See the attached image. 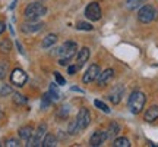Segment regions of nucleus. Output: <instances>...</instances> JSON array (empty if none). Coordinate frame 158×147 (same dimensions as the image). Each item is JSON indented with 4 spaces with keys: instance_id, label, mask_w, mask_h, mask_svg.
<instances>
[{
    "instance_id": "obj_1",
    "label": "nucleus",
    "mask_w": 158,
    "mask_h": 147,
    "mask_svg": "<svg viewBox=\"0 0 158 147\" xmlns=\"http://www.w3.org/2000/svg\"><path fill=\"white\" fill-rule=\"evenodd\" d=\"M145 103H147V97L145 94L142 93V91H133L132 94H130L129 100H127V106H129V110L132 113H138L142 112V109L145 106Z\"/></svg>"
},
{
    "instance_id": "obj_2",
    "label": "nucleus",
    "mask_w": 158,
    "mask_h": 147,
    "mask_svg": "<svg viewBox=\"0 0 158 147\" xmlns=\"http://www.w3.org/2000/svg\"><path fill=\"white\" fill-rule=\"evenodd\" d=\"M76 50H78V46H76V43H73V41H66V43H64V44L59 49V55H60L59 63H60L62 66H66V65H68V62L72 59V56L76 53Z\"/></svg>"
},
{
    "instance_id": "obj_3",
    "label": "nucleus",
    "mask_w": 158,
    "mask_h": 147,
    "mask_svg": "<svg viewBox=\"0 0 158 147\" xmlns=\"http://www.w3.org/2000/svg\"><path fill=\"white\" fill-rule=\"evenodd\" d=\"M47 9H45L44 5H41V3H29L27 6V9H25V18L28 19V21H37L38 18L44 16Z\"/></svg>"
},
{
    "instance_id": "obj_4",
    "label": "nucleus",
    "mask_w": 158,
    "mask_h": 147,
    "mask_svg": "<svg viewBox=\"0 0 158 147\" xmlns=\"http://www.w3.org/2000/svg\"><path fill=\"white\" fill-rule=\"evenodd\" d=\"M155 18H157V11H155V7L151 5L142 6L141 9H139V12H138V19H139L142 24L152 22Z\"/></svg>"
},
{
    "instance_id": "obj_5",
    "label": "nucleus",
    "mask_w": 158,
    "mask_h": 147,
    "mask_svg": "<svg viewBox=\"0 0 158 147\" xmlns=\"http://www.w3.org/2000/svg\"><path fill=\"white\" fill-rule=\"evenodd\" d=\"M47 130V125L41 124L37 128V131H34V134L27 140V146L28 147H37V146H43V140H44V132Z\"/></svg>"
},
{
    "instance_id": "obj_6",
    "label": "nucleus",
    "mask_w": 158,
    "mask_h": 147,
    "mask_svg": "<svg viewBox=\"0 0 158 147\" xmlns=\"http://www.w3.org/2000/svg\"><path fill=\"white\" fill-rule=\"evenodd\" d=\"M75 121H76V125H78L79 132H81V131H84L85 128L91 124V113H89V110H88L86 108H82L78 112Z\"/></svg>"
},
{
    "instance_id": "obj_7",
    "label": "nucleus",
    "mask_w": 158,
    "mask_h": 147,
    "mask_svg": "<svg viewBox=\"0 0 158 147\" xmlns=\"http://www.w3.org/2000/svg\"><path fill=\"white\" fill-rule=\"evenodd\" d=\"M85 16L89 21H100L101 19V7L97 2H92L85 7Z\"/></svg>"
},
{
    "instance_id": "obj_8",
    "label": "nucleus",
    "mask_w": 158,
    "mask_h": 147,
    "mask_svg": "<svg viewBox=\"0 0 158 147\" xmlns=\"http://www.w3.org/2000/svg\"><path fill=\"white\" fill-rule=\"evenodd\" d=\"M27 79H28V75L23 72L22 69H13L10 74V81L13 85H16V87H22L25 82H27Z\"/></svg>"
},
{
    "instance_id": "obj_9",
    "label": "nucleus",
    "mask_w": 158,
    "mask_h": 147,
    "mask_svg": "<svg viewBox=\"0 0 158 147\" xmlns=\"http://www.w3.org/2000/svg\"><path fill=\"white\" fill-rule=\"evenodd\" d=\"M100 75V66L97 63H92L89 68L86 69V72L84 74V82L85 84H89L92 81H95Z\"/></svg>"
},
{
    "instance_id": "obj_10",
    "label": "nucleus",
    "mask_w": 158,
    "mask_h": 147,
    "mask_svg": "<svg viewBox=\"0 0 158 147\" xmlns=\"http://www.w3.org/2000/svg\"><path fill=\"white\" fill-rule=\"evenodd\" d=\"M43 27H44L43 22H38V21H28V22L22 24L21 29H22L25 34H34V33H38Z\"/></svg>"
},
{
    "instance_id": "obj_11",
    "label": "nucleus",
    "mask_w": 158,
    "mask_h": 147,
    "mask_svg": "<svg viewBox=\"0 0 158 147\" xmlns=\"http://www.w3.org/2000/svg\"><path fill=\"white\" fill-rule=\"evenodd\" d=\"M113 78H114V71L111 68H108V69H106V71L100 72L98 78H97V84L100 85V87H104V85H107Z\"/></svg>"
},
{
    "instance_id": "obj_12",
    "label": "nucleus",
    "mask_w": 158,
    "mask_h": 147,
    "mask_svg": "<svg viewBox=\"0 0 158 147\" xmlns=\"http://www.w3.org/2000/svg\"><path fill=\"white\" fill-rule=\"evenodd\" d=\"M107 138H108V134L106 131H95L89 138V144L94 147H98V146H101Z\"/></svg>"
},
{
    "instance_id": "obj_13",
    "label": "nucleus",
    "mask_w": 158,
    "mask_h": 147,
    "mask_svg": "<svg viewBox=\"0 0 158 147\" xmlns=\"http://www.w3.org/2000/svg\"><path fill=\"white\" fill-rule=\"evenodd\" d=\"M88 59H89V49L88 47H82L78 53V57H76V66H78V69L82 68L85 63L88 62Z\"/></svg>"
},
{
    "instance_id": "obj_14",
    "label": "nucleus",
    "mask_w": 158,
    "mask_h": 147,
    "mask_svg": "<svg viewBox=\"0 0 158 147\" xmlns=\"http://www.w3.org/2000/svg\"><path fill=\"white\" fill-rule=\"evenodd\" d=\"M123 87L122 85H118V87H114V90L110 93V102L114 103V105H117V103H120V100H122V96H123Z\"/></svg>"
},
{
    "instance_id": "obj_15",
    "label": "nucleus",
    "mask_w": 158,
    "mask_h": 147,
    "mask_svg": "<svg viewBox=\"0 0 158 147\" xmlns=\"http://www.w3.org/2000/svg\"><path fill=\"white\" fill-rule=\"evenodd\" d=\"M143 118H145L147 122H154V121H157L158 119V106H151V108L145 112Z\"/></svg>"
},
{
    "instance_id": "obj_16",
    "label": "nucleus",
    "mask_w": 158,
    "mask_h": 147,
    "mask_svg": "<svg viewBox=\"0 0 158 147\" xmlns=\"http://www.w3.org/2000/svg\"><path fill=\"white\" fill-rule=\"evenodd\" d=\"M19 137L21 138H23V140H28L29 137L34 134V128L31 127V125H25V127H22V128H19Z\"/></svg>"
},
{
    "instance_id": "obj_17",
    "label": "nucleus",
    "mask_w": 158,
    "mask_h": 147,
    "mask_svg": "<svg viewBox=\"0 0 158 147\" xmlns=\"http://www.w3.org/2000/svg\"><path fill=\"white\" fill-rule=\"evenodd\" d=\"M57 144V138L53 134H45L44 140H43V146L44 147H54Z\"/></svg>"
},
{
    "instance_id": "obj_18",
    "label": "nucleus",
    "mask_w": 158,
    "mask_h": 147,
    "mask_svg": "<svg viewBox=\"0 0 158 147\" xmlns=\"http://www.w3.org/2000/svg\"><path fill=\"white\" fill-rule=\"evenodd\" d=\"M56 43H57V35L56 34H48L44 40H43V47H44V49H48V47H51V46L56 44Z\"/></svg>"
},
{
    "instance_id": "obj_19",
    "label": "nucleus",
    "mask_w": 158,
    "mask_h": 147,
    "mask_svg": "<svg viewBox=\"0 0 158 147\" xmlns=\"http://www.w3.org/2000/svg\"><path fill=\"white\" fill-rule=\"evenodd\" d=\"M143 3H145V0H127V2H126V7L130 9V11H133V9L141 7Z\"/></svg>"
},
{
    "instance_id": "obj_20",
    "label": "nucleus",
    "mask_w": 158,
    "mask_h": 147,
    "mask_svg": "<svg viewBox=\"0 0 158 147\" xmlns=\"http://www.w3.org/2000/svg\"><path fill=\"white\" fill-rule=\"evenodd\" d=\"M48 96H50V99L53 100V102H56V100H59V99H60V94H59V90L56 88V84H51L50 85Z\"/></svg>"
},
{
    "instance_id": "obj_21",
    "label": "nucleus",
    "mask_w": 158,
    "mask_h": 147,
    "mask_svg": "<svg viewBox=\"0 0 158 147\" xmlns=\"http://www.w3.org/2000/svg\"><path fill=\"white\" fill-rule=\"evenodd\" d=\"M118 131H120V127H118V124L117 122H111V124H110V127H108V137H114V136H117V132Z\"/></svg>"
},
{
    "instance_id": "obj_22",
    "label": "nucleus",
    "mask_w": 158,
    "mask_h": 147,
    "mask_svg": "<svg viewBox=\"0 0 158 147\" xmlns=\"http://www.w3.org/2000/svg\"><path fill=\"white\" fill-rule=\"evenodd\" d=\"M27 97L22 96V94H19V93H15L13 94V103L15 105H18V106H21V105H27Z\"/></svg>"
},
{
    "instance_id": "obj_23",
    "label": "nucleus",
    "mask_w": 158,
    "mask_h": 147,
    "mask_svg": "<svg viewBox=\"0 0 158 147\" xmlns=\"http://www.w3.org/2000/svg\"><path fill=\"white\" fill-rule=\"evenodd\" d=\"M12 49V44H10V40H3L0 43V51L2 53H9Z\"/></svg>"
},
{
    "instance_id": "obj_24",
    "label": "nucleus",
    "mask_w": 158,
    "mask_h": 147,
    "mask_svg": "<svg viewBox=\"0 0 158 147\" xmlns=\"http://www.w3.org/2000/svg\"><path fill=\"white\" fill-rule=\"evenodd\" d=\"M114 147H130V141L124 137H120L114 141Z\"/></svg>"
},
{
    "instance_id": "obj_25",
    "label": "nucleus",
    "mask_w": 158,
    "mask_h": 147,
    "mask_svg": "<svg viewBox=\"0 0 158 147\" xmlns=\"http://www.w3.org/2000/svg\"><path fill=\"white\" fill-rule=\"evenodd\" d=\"M76 28L78 29H84V31H92V25L91 24H88V22H82V21H79L78 24H76Z\"/></svg>"
},
{
    "instance_id": "obj_26",
    "label": "nucleus",
    "mask_w": 158,
    "mask_h": 147,
    "mask_svg": "<svg viewBox=\"0 0 158 147\" xmlns=\"http://www.w3.org/2000/svg\"><path fill=\"white\" fill-rule=\"evenodd\" d=\"M94 105H95V106L100 109V110H102L104 113H110V109H108V106L104 102H101V100H95V102H94Z\"/></svg>"
},
{
    "instance_id": "obj_27",
    "label": "nucleus",
    "mask_w": 158,
    "mask_h": 147,
    "mask_svg": "<svg viewBox=\"0 0 158 147\" xmlns=\"http://www.w3.org/2000/svg\"><path fill=\"white\" fill-rule=\"evenodd\" d=\"M51 102H53V100L50 99L48 93H47V94L43 97V100H41V108H43V109H47V108H48V106L51 105Z\"/></svg>"
},
{
    "instance_id": "obj_28",
    "label": "nucleus",
    "mask_w": 158,
    "mask_h": 147,
    "mask_svg": "<svg viewBox=\"0 0 158 147\" xmlns=\"http://www.w3.org/2000/svg\"><path fill=\"white\" fill-rule=\"evenodd\" d=\"M9 94H12L10 85H3V87L0 88V96L5 97V96H9Z\"/></svg>"
},
{
    "instance_id": "obj_29",
    "label": "nucleus",
    "mask_w": 158,
    "mask_h": 147,
    "mask_svg": "<svg viewBox=\"0 0 158 147\" xmlns=\"http://www.w3.org/2000/svg\"><path fill=\"white\" fill-rule=\"evenodd\" d=\"M54 79H56V82L59 85H64V84H66V79L63 78V77L59 72H54Z\"/></svg>"
},
{
    "instance_id": "obj_30",
    "label": "nucleus",
    "mask_w": 158,
    "mask_h": 147,
    "mask_svg": "<svg viewBox=\"0 0 158 147\" xmlns=\"http://www.w3.org/2000/svg\"><path fill=\"white\" fill-rule=\"evenodd\" d=\"M6 146L7 147H18L19 146V141L15 140V138H10V140H7V141H6Z\"/></svg>"
},
{
    "instance_id": "obj_31",
    "label": "nucleus",
    "mask_w": 158,
    "mask_h": 147,
    "mask_svg": "<svg viewBox=\"0 0 158 147\" xmlns=\"http://www.w3.org/2000/svg\"><path fill=\"white\" fill-rule=\"evenodd\" d=\"M6 71H7V66L6 65H0V79H3L6 77Z\"/></svg>"
},
{
    "instance_id": "obj_32",
    "label": "nucleus",
    "mask_w": 158,
    "mask_h": 147,
    "mask_svg": "<svg viewBox=\"0 0 158 147\" xmlns=\"http://www.w3.org/2000/svg\"><path fill=\"white\" fill-rule=\"evenodd\" d=\"M76 71H78V66H76V65H70V66L68 68V72L70 74V75H73Z\"/></svg>"
},
{
    "instance_id": "obj_33",
    "label": "nucleus",
    "mask_w": 158,
    "mask_h": 147,
    "mask_svg": "<svg viewBox=\"0 0 158 147\" xmlns=\"http://www.w3.org/2000/svg\"><path fill=\"white\" fill-rule=\"evenodd\" d=\"M60 109H62V110H60V115H62V116H66L69 113V108H66V106H63V108H60Z\"/></svg>"
},
{
    "instance_id": "obj_34",
    "label": "nucleus",
    "mask_w": 158,
    "mask_h": 147,
    "mask_svg": "<svg viewBox=\"0 0 158 147\" xmlns=\"http://www.w3.org/2000/svg\"><path fill=\"white\" fill-rule=\"evenodd\" d=\"M5 29H6V25H5L3 22H0V34H2V33H3Z\"/></svg>"
},
{
    "instance_id": "obj_35",
    "label": "nucleus",
    "mask_w": 158,
    "mask_h": 147,
    "mask_svg": "<svg viewBox=\"0 0 158 147\" xmlns=\"http://www.w3.org/2000/svg\"><path fill=\"white\" fill-rule=\"evenodd\" d=\"M0 118H2V110H0Z\"/></svg>"
}]
</instances>
